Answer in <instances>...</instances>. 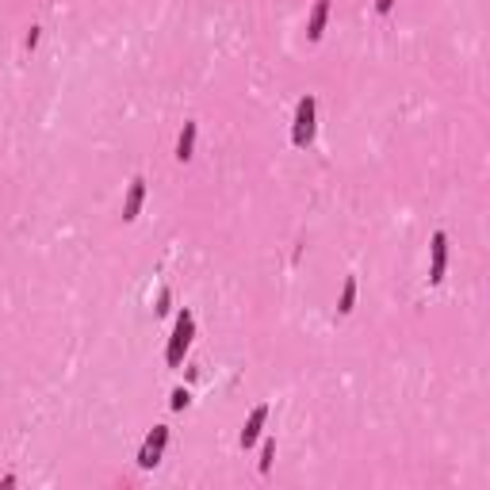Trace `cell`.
<instances>
[{
	"label": "cell",
	"mask_w": 490,
	"mask_h": 490,
	"mask_svg": "<svg viewBox=\"0 0 490 490\" xmlns=\"http://www.w3.org/2000/svg\"><path fill=\"white\" fill-rule=\"evenodd\" d=\"M192 333H196V314L184 307L180 318H177V330H172V337H169V348H165V364H169V368H180L188 345H192Z\"/></svg>",
	"instance_id": "obj_1"
},
{
	"label": "cell",
	"mask_w": 490,
	"mask_h": 490,
	"mask_svg": "<svg viewBox=\"0 0 490 490\" xmlns=\"http://www.w3.org/2000/svg\"><path fill=\"white\" fill-rule=\"evenodd\" d=\"M314 138V96H303L299 107H295V131H291V142L295 146H311Z\"/></svg>",
	"instance_id": "obj_2"
},
{
	"label": "cell",
	"mask_w": 490,
	"mask_h": 490,
	"mask_svg": "<svg viewBox=\"0 0 490 490\" xmlns=\"http://www.w3.org/2000/svg\"><path fill=\"white\" fill-rule=\"evenodd\" d=\"M433 268H429V284H441L445 280V265H448V238L445 234H433Z\"/></svg>",
	"instance_id": "obj_3"
},
{
	"label": "cell",
	"mask_w": 490,
	"mask_h": 490,
	"mask_svg": "<svg viewBox=\"0 0 490 490\" xmlns=\"http://www.w3.org/2000/svg\"><path fill=\"white\" fill-rule=\"evenodd\" d=\"M142 199H146V180L134 177V180H131V192H126V203H123V219H126V223H134V219H138V211H142Z\"/></svg>",
	"instance_id": "obj_4"
},
{
	"label": "cell",
	"mask_w": 490,
	"mask_h": 490,
	"mask_svg": "<svg viewBox=\"0 0 490 490\" xmlns=\"http://www.w3.org/2000/svg\"><path fill=\"white\" fill-rule=\"evenodd\" d=\"M265 418H268V406H257V410L249 414V421H245V429H241V448H249V445H257V437H260V425H265Z\"/></svg>",
	"instance_id": "obj_5"
},
{
	"label": "cell",
	"mask_w": 490,
	"mask_h": 490,
	"mask_svg": "<svg viewBox=\"0 0 490 490\" xmlns=\"http://www.w3.org/2000/svg\"><path fill=\"white\" fill-rule=\"evenodd\" d=\"M326 19H330V0H314V12H311V19H307V35L318 43L322 38V31H326Z\"/></svg>",
	"instance_id": "obj_6"
},
{
	"label": "cell",
	"mask_w": 490,
	"mask_h": 490,
	"mask_svg": "<svg viewBox=\"0 0 490 490\" xmlns=\"http://www.w3.org/2000/svg\"><path fill=\"white\" fill-rule=\"evenodd\" d=\"M196 131H199L196 123H184V131H180V138H177V157L180 161H192V150H196Z\"/></svg>",
	"instance_id": "obj_7"
},
{
	"label": "cell",
	"mask_w": 490,
	"mask_h": 490,
	"mask_svg": "<svg viewBox=\"0 0 490 490\" xmlns=\"http://www.w3.org/2000/svg\"><path fill=\"white\" fill-rule=\"evenodd\" d=\"M165 445H169V425H153V433L146 437V452H153V456H161L165 452Z\"/></svg>",
	"instance_id": "obj_8"
},
{
	"label": "cell",
	"mask_w": 490,
	"mask_h": 490,
	"mask_svg": "<svg viewBox=\"0 0 490 490\" xmlns=\"http://www.w3.org/2000/svg\"><path fill=\"white\" fill-rule=\"evenodd\" d=\"M353 303H357V280L348 276V280H345V287H341V299H337V311H341V314H348V311H353Z\"/></svg>",
	"instance_id": "obj_9"
},
{
	"label": "cell",
	"mask_w": 490,
	"mask_h": 490,
	"mask_svg": "<svg viewBox=\"0 0 490 490\" xmlns=\"http://www.w3.org/2000/svg\"><path fill=\"white\" fill-rule=\"evenodd\" d=\"M272 456H276V441H265V452H260V471H272Z\"/></svg>",
	"instance_id": "obj_10"
},
{
	"label": "cell",
	"mask_w": 490,
	"mask_h": 490,
	"mask_svg": "<svg viewBox=\"0 0 490 490\" xmlns=\"http://www.w3.org/2000/svg\"><path fill=\"white\" fill-rule=\"evenodd\" d=\"M188 402H192V394H188L184 387H177V391H172V402H169V406H172V410H184Z\"/></svg>",
	"instance_id": "obj_11"
},
{
	"label": "cell",
	"mask_w": 490,
	"mask_h": 490,
	"mask_svg": "<svg viewBox=\"0 0 490 490\" xmlns=\"http://www.w3.org/2000/svg\"><path fill=\"white\" fill-rule=\"evenodd\" d=\"M38 35H43L38 27H31V31H27V38H23V46H27V50H35V46H38Z\"/></svg>",
	"instance_id": "obj_12"
},
{
	"label": "cell",
	"mask_w": 490,
	"mask_h": 490,
	"mask_svg": "<svg viewBox=\"0 0 490 490\" xmlns=\"http://www.w3.org/2000/svg\"><path fill=\"white\" fill-rule=\"evenodd\" d=\"M391 8H394V0H375V12H379V16H387Z\"/></svg>",
	"instance_id": "obj_13"
},
{
	"label": "cell",
	"mask_w": 490,
	"mask_h": 490,
	"mask_svg": "<svg viewBox=\"0 0 490 490\" xmlns=\"http://www.w3.org/2000/svg\"><path fill=\"white\" fill-rule=\"evenodd\" d=\"M169 311V291H161V299H157V314H165Z\"/></svg>",
	"instance_id": "obj_14"
}]
</instances>
